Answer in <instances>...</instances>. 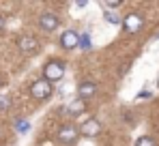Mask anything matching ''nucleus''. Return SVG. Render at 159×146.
I'll use <instances>...</instances> for the list:
<instances>
[{
  "label": "nucleus",
  "mask_w": 159,
  "mask_h": 146,
  "mask_svg": "<svg viewBox=\"0 0 159 146\" xmlns=\"http://www.w3.org/2000/svg\"><path fill=\"white\" fill-rule=\"evenodd\" d=\"M56 138H58V140H60L62 144L73 146V144H75V142L80 140V129H75L73 125H62V127L58 129Z\"/></svg>",
  "instance_id": "f257e3e1"
},
{
  "label": "nucleus",
  "mask_w": 159,
  "mask_h": 146,
  "mask_svg": "<svg viewBox=\"0 0 159 146\" xmlns=\"http://www.w3.org/2000/svg\"><path fill=\"white\" fill-rule=\"evenodd\" d=\"M30 95L37 99V101H43L52 95V82H48L45 77L43 80H37L32 86H30Z\"/></svg>",
  "instance_id": "f03ea898"
},
{
  "label": "nucleus",
  "mask_w": 159,
  "mask_h": 146,
  "mask_svg": "<svg viewBox=\"0 0 159 146\" xmlns=\"http://www.w3.org/2000/svg\"><path fill=\"white\" fill-rule=\"evenodd\" d=\"M43 75H45L48 82H58V80L65 75V65L58 62V60H52V62H48V65L43 67Z\"/></svg>",
  "instance_id": "7ed1b4c3"
},
{
  "label": "nucleus",
  "mask_w": 159,
  "mask_h": 146,
  "mask_svg": "<svg viewBox=\"0 0 159 146\" xmlns=\"http://www.w3.org/2000/svg\"><path fill=\"white\" fill-rule=\"evenodd\" d=\"M99 133H101V122L95 118H88L80 125V135H84V138H95Z\"/></svg>",
  "instance_id": "20e7f679"
},
{
  "label": "nucleus",
  "mask_w": 159,
  "mask_h": 146,
  "mask_svg": "<svg viewBox=\"0 0 159 146\" xmlns=\"http://www.w3.org/2000/svg\"><path fill=\"white\" fill-rule=\"evenodd\" d=\"M60 45H62L65 49L80 48V32H75V30H67V32H62V37H60Z\"/></svg>",
  "instance_id": "39448f33"
},
{
  "label": "nucleus",
  "mask_w": 159,
  "mask_h": 146,
  "mask_svg": "<svg viewBox=\"0 0 159 146\" xmlns=\"http://www.w3.org/2000/svg\"><path fill=\"white\" fill-rule=\"evenodd\" d=\"M17 48L22 49V52H26V54H30V52H37L39 49V41L34 37H30V34H22L17 39Z\"/></svg>",
  "instance_id": "423d86ee"
},
{
  "label": "nucleus",
  "mask_w": 159,
  "mask_h": 146,
  "mask_svg": "<svg viewBox=\"0 0 159 146\" xmlns=\"http://www.w3.org/2000/svg\"><path fill=\"white\" fill-rule=\"evenodd\" d=\"M123 26L127 32H138L142 28V15L140 13H129L125 20H123Z\"/></svg>",
  "instance_id": "0eeeda50"
},
{
  "label": "nucleus",
  "mask_w": 159,
  "mask_h": 146,
  "mask_svg": "<svg viewBox=\"0 0 159 146\" xmlns=\"http://www.w3.org/2000/svg\"><path fill=\"white\" fill-rule=\"evenodd\" d=\"M39 26H41L43 30L52 32V30L58 28V17H56L54 13H43V15H41V20H39Z\"/></svg>",
  "instance_id": "6e6552de"
},
{
  "label": "nucleus",
  "mask_w": 159,
  "mask_h": 146,
  "mask_svg": "<svg viewBox=\"0 0 159 146\" xmlns=\"http://www.w3.org/2000/svg\"><path fill=\"white\" fill-rule=\"evenodd\" d=\"M95 90H97V86H95L93 82H84V84H80L78 95H80L82 101H86V99H90L93 95H95Z\"/></svg>",
  "instance_id": "1a4fd4ad"
},
{
  "label": "nucleus",
  "mask_w": 159,
  "mask_h": 146,
  "mask_svg": "<svg viewBox=\"0 0 159 146\" xmlns=\"http://www.w3.org/2000/svg\"><path fill=\"white\" fill-rule=\"evenodd\" d=\"M69 112H73V114H80V112H84V101H82V99H78V101L69 103Z\"/></svg>",
  "instance_id": "9d476101"
},
{
  "label": "nucleus",
  "mask_w": 159,
  "mask_h": 146,
  "mask_svg": "<svg viewBox=\"0 0 159 146\" xmlns=\"http://www.w3.org/2000/svg\"><path fill=\"white\" fill-rule=\"evenodd\" d=\"M135 146H157V142H155L151 135H142V138L135 142Z\"/></svg>",
  "instance_id": "9b49d317"
},
{
  "label": "nucleus",
  "mask_w": 159,
  "mask_h": 146,
  "mask_svg": "<svg viewBox=\"0 0 159 146\" xmlns=\"http://www.w3.org/2000/svg\"><path fill=\"white\" fill-rule=\"evenodd\" d=\"M90 45H93V43H90V34H88V32L82 34V37H80V48L82 49H90Z\"/></svg>",
  "instance_id": "f8f14e48"
},
{
  "label": "nucleus",
  "mask_w": 159,
  "mask_h": 146,
  "mask_svg": "<svg viewBox=\"0 0 159 146\" xmlns=\"http://www.w3.org/2000/svg\"><path fill=\"white\" fill-rule=\"evenodd\" d=\"M15 129H17L20 133H26L28 129H30V125H28L26 121H17V122H15Z\"/></svg>",
  "instance_id": "ddd939ff"
},
{
  "label": "nucleus",
  "mask_w": 159,
  "mask_h": 146,
  "mask_svg": "<svg viewBox=\"0 0 159 146\" xmlns=\"http://www.w3.org/2000/svg\"><path fill=\"white\" fill-rule=\"evenodd\" d=\"M106 20L110 22V24H120V22H123V20H120L116 13H107V11H106Z\"/></svg>",
  "instance_id": "4468645a"
},
{
  "label": "nucleus",
  "mask_w": 159,
  "mask_h": 146,
  "mask_svg": "<svg viewBox=\"0 0 159 146\" xmlns=\"http://www.w3.org/2000/svg\"><path fill=\"white\" fill-rule=\"evenodd\" d=\"M116 7H120V2H114V0H110V2H103V9H116Z\"/></svg>",
  "instance_id": "2eb2a0df"
},
{
  "label": "nucleus",
  "mask_w": 159,
  "mask_h": 146,
  "mask_svg": "<svg viewBox=\"0 0 159 146\" xmlns=\"http://www.w3.org/2000/svg\"><path fill=\"white\" fill-rule=\"evenodd\" d=\"M7 105H9V103H7V99L2 97V99H0V110H4V107H7Z\"/></svg>",
  "instance_id": "dca6fc26"
},
{
  "label": "nucleus",
  "mask_w": 159,
  "mask_h": 146,
  "mask_svg": "<svg viewBox=\"0 0 159 146\" xmlns=\"http://www.w3.org/2000/svg\"><path fill=\"white\" fill-rule=\"evenodd\" d=\"M2 28H4V17L0 15V32H2Z\"/></svg>",
  "instance_id": "f3484780"
},
{
  "label": "nucleus",
  "mask_w": 159,
  "mask_h": 146,
  "mask_svg": "<svg viewBox=\"0 0 159 146\" xmlns=\"http://www.w3.org/2000/svg\"><path fill=\"white\" fill-rule=\"evenodd\" d=\"M157 84H159V80H157Z\"/></svg>",
  "instance_id": "a211bd4d"
}]
</instances>
